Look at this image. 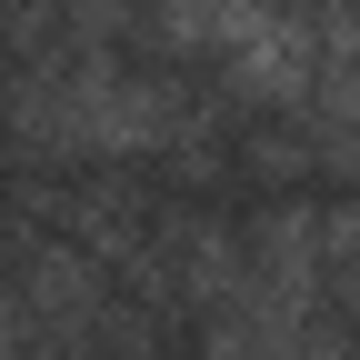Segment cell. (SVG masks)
<instances>
[{"label":"cell","instance_id":"1","mask_svg":"<svg viewBox=\"0 0 360 360\" xmlns=\"http://www.w3.org/2000/svg\"><path fill=\"white\" fill-rule=\"evenodd\" d=\"M150 40L180 60H220V80L260 110H310L321 90V30L290 0H150Z\"/></svg>","mask_w":360,"mask_h":360},{"label":"cell","instance_id":"3","mask_svg":"<svg viewBox=\"0 0 360 360\" xmlns=\"http://www.w3.org/2000/svg\"><path fill=\"white\" fill-rule=\"evenodd\" d=\"M30 290L51 300V310H101V260H80V250H40Z\"/></svg>","mask_w":360,"mask_h":360},{"label":"cell","instance_id":"2","mask_svg":"<svg viewBox=\"0 0 360 360\" xmlns=\"http://www.w3.org/2000/svg\"><path fill=\"white\" fill-rule=\"evenodd\" d=\"M11 130L30 150H170L180 130H191V110H180V90L120 70V60H70V70H30L11 80Z\"/></svg>","mask_w":360,"mask_h":360}]
</instances>
